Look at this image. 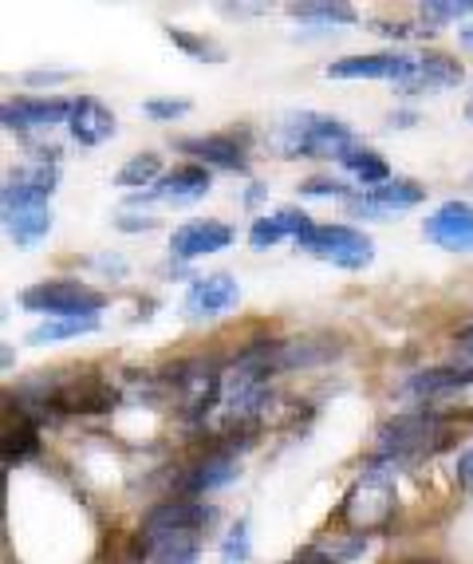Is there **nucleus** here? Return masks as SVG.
Instances as JSON below:
<instances>
[{
    "instance_id": "ddd939ff",
    "label": "nucleus",
    "mask_w": 473,
    "mask_h": 564,
    "mask_svg": "<svg viewBox=\"0 0 473 564\" xmlns=\"http://www.w3.org/2000/svg\"><path fill=\"white\" fill-rule=\"evenodd\" d=\"M213 521V509L201 506V501H189V498H178V501H162L146 513L142 521V533L146 536H158V533H198L201 525Z\"/></svg>"
},
{
    "instance_id": "c85d7f7f",
    "label": "nucleus",
    "mask_w": 473,
    "mask_h": 564,
    "mask_svg": "<svg viewBox=\"0 0 473 564\" xmlns=\"http://www.w3.org/2000/svg\"><path fill=\"white\" fill-rule=\"evenodd\" d=\"M470 12H473L470 0H458V4H438V0H426V4H422L426 24H450V20H462V17H470Z\"/></svg>"
},
{
    "instance_id": "2eb2a0df",
    "label": "nucleus",
    "mask_w": 473,
    "mask_h": 564,
    "mask_svg": "<svg viewBox=\"0 0 473 564\" xmlns=\"http://www.w3.org/2000/svg\"><path fill=\"white\" fill-rule=\"evenodd\" d=\"M233 245V229L226 221H186V226L174 229L170 237V253L178 261H194V257L221 253Z\"/></svg>"
},
{
    "instance_id": "aec40b11",
    "label": "nucleus",
    "mask_w": 473,
    "mask_h": 564,
    "mask_svg": "<svg viewBox=\"0 0 473 564\" xmlns=\"http://www.w3.org/2000/svg\"><path fill=\"white\" fill-rule=\"evenodd\" d=\"M4 229L20 249H32L52 234V209L47 206H24V209H4Z\"/></svg>"
},
{
    "instance_id": "2f4dec72",
    "label": "nucleus",
    "mask_w": 473,
    "mask_h": 564,
    "mask_svg": "<svg viewBox=\"0 0 473 564\" xmlns=\"http://www.w3.org/2000/svg\"><path fill=\"white\" fill-rule=\"evenodd\" d=\"M114 226L127 229V234H139V229H154L158 221H154V217H139V214H119L114 217Z\"/></svg>"
},
{
    "instance_id": "0eeeda50",
    "label": "nucleus",
    "mask_w": 473,
    "mask_h": 564,
    "mask_svg": "<svg viewBox=\"0 0 473 564\" xmlns=\"http://www.w3.org/2000/svg\"><path fill=\"white\" fill-rule=\"evenodd\" d=\"M237 301H241V284L229 273H209L189 284L182 312H186V321H218L229 308H237Z\"/></svg>"
},
{
    "instance_id": "f704fd0d",
    "label": "nucleus",
    "mask_w": 473,
    "mask_h": 564,
    "mask_svg": "<svg viewBox=\"0 0 473 564\" xmlns=\"http://www.w3.org/2000/svg\"><path fill=\"white\" fill-rule=\"evenodd\" d=\"M458 351L473 359V324H465V328L458 332Z\"/></svg>"
},
{
    "instance_id": "20e7f679",
    "label": "nucleus",
    "mask_w": 473,
    "mask_h": 564,
    "mask_svg": "<svg viewBox=\"0 0 473 564\" xmlns=\"http://www.w3.org/2000/svg\"><path fill=\"white\" fill-rule=\"evenodd\" d=\"M296 245L304 253L320 257V261L336 264V269H351V273H360V269H367L375 261L371 237L351 226H312Z\"/></svg>"
},
{
    "instance_id": "f8f14e48",
    "label": "nucleus",
    "mask_w": 473,
    "mask_h": 564,
    "mask_svg": "<svg viewBox=\"0 0 473 564\" xmlns=\"http://www.w3.org/2000/svg\"><path fill=\"white\" fill-rule=\"evenodd\" d=\"M426 198V186L410 178H391L383 186L367 189L363 198H351V214L355 217H387V214H398V209H415L418 202Z\"/></svg>"
},
{
    "instance_id": "412c9836",
    "label": "nucleus",
    "mask_w": 473,
    "mask_h": 564,
    "mask_svg": "<svg viewBox=\"0 0 473 564\" xmlns=\"http://www.w3.org/2000/svg\"><path fill=\"white\" fill-rule=\"evenodd\" d=\"M146 549H151V561L154 564H198V533H158V536H146Z\"/></svg>"
},
{
    "instance_id": "9b49d317",
    "label": "nucleus",
    "mask_w": 473,
    "mask_h": 564,
    "mask_svg": "<svg viewBox=\"0 0 473 564\" xmlns=\"http://www.w3.org/2000/svg\"><path fill=\"white\" fill-rule=\"evenodd\" d=\"M209 186H213V178H209V170L198 166V162H186V166L170 170V174H162L158 182H154V189H146V194H134L131 202H174V206H186V202H198L209 194Z\"/></svg>"
},
{
    "instance_id": "39448f33",
    "label": "nucleus",
    "mask_w": 473,
    "mask_h": 564,
    "mask_svg": "<svg viewBox=\"0 0 473 564\" xmlns=\"http://www.w3.org/2000/svg\"><path fill=\"white\" fill-rule=\"evenodd\" d=\"M438 434V414L435 411H410V414H395V419H387V423L378 426V458L387 462H403L410 458V454L426 451L430 446V438Z\"/></svg>"
},
{
    "instance_id": "7c9ffc66",
    "label": "nucleus",
    "mask_w": 473,
    "mask_h": 564,
    "mask_svg": "<svg viewBox=\"0 0 473 564\" xmlns=\"http://www.w3.org/2000/svg\"><path fill=\"white\" fill-rule=\"evenodd\" d=\"M142 111L151 115V119L174 122V119H182V115H189V99H151Z\"/></svg>"
},
{
    "instance_id": "4be33fe9",
    "label": "nucleus",
    "mask_w": 473,
    "mask_h": 564,
    "mask_svg": "<svg viewBox=\"0 0 473 564\" xmlns=\"http://www.w3.org/2000/svg\"><path fill=\"white\" fill-rule=\"evenodd\" d=\"M336 162H340L348 174H355V178H360V186L375 189V186H383V182H391L387 159H383L378 151H371V147H360V142H355V147H348V151H343Z\"/></svg>"
},
{
    "instance_id": "b1692460",
    "label": "nucleus",
    "mask_w": 473,
    "mask_h": 564,
    "mask_svg": "<svg viewBox=\"0 0 473 564\" xmlns=\"http://www.w3.org/2000/svg\"><path fill=\"white\" fill-rule=\"evenodd\" d=\"M162 178V159L158 154H134L131 162H123L119 166V174H114V186L119 189H139V186H154V182Z\"/></svg>"
},
{
    "instance_id": "cd10ccee",
    "label": "nucleus",
    "mask_w": 473,
    "mask_h": 564,
    "mask_svg": "<svg viewBox=\"0 0 473 564\" xmlns=\"http://www.w3.org/2000/svg\"><path fill=\"white\" fill-rule=\"evenodd\" d=\"M249 561V521H237L221 545V564H245Z\"/></svg>"
},
{
    "instance_id": "9d476101",
    "label": "nucleus",
    "mask_w": 473,
    "mask_h": 564,
    "mask_svg": "<svg viewBox=\"0 0 473 564\" xmlns=\"http://www.w3.org/2000/svg\"><path fill=\"white\" fill-rule=\"evenodd\" d=\"M56 194V166L47 162H32V166L12 170L0 189L4 209H24V206H47V198Z\"/></svg>"
},
{
    "instance_id": "4c0bfd02",
    "label": "nucleus",
    "mask_w": 473,
    "mask_h": 564,
    "mask_svg": "<svg viewBox=\"0 0 473 564\" xmlns=\"http://www.w3.org/2000/svg\"><path fill=\"white\" fill-rule=\"evenodd\" d=\"M465 119H470V122H473V104H470V107H465Z\"/></svg>"
},
{
    "instance_id": "c9c22d12",
    "label": "nucleus",
    "mask_w": 473,
    "mask_h": 564,
    "mask_svg": "<svg viewBox=\"0 0 473 564\" xmlns=\"http://www.w3.org/2000/svg\"><path fill=\"white\" fill-rule=\"evenodd\" d=\"M24 79H29V84H44V79L47 84H56V79H67V72H29Z\"/></svg>"
},
{
    "instance_id": "473e14b6",
    "label": "nucleus",
    "mask_w": 473,
    "mask_h": 564,
    "mask_svg": "<svg viewBox=\"0 0 473 564\" xmlns=\"http://www.w3.org/2000/svg\"><path fill=\"white\" fill-rule=\"evenodd\" d=\"M454 474H458V481H462L465 489H473V446H470V451L462 454V458H458Z\"/></svg>"
},
{
    "instance_id": "72a5a7b5",
    "label": "nucleus",
    "mask_w": 473,
    "mask_h": 564,
    "mask_svg": "<svg viewBox=\"0 0 473 564\" xmlns=\"http://www.w3.org/2000/svg\"><path fill=\"white\" fill-rule=\"evenodd\" d=\"M288 564H336L331 556H323V553H316V549H304L296 561H288Z\"/></svg>"
},
{
    "instance_id": "4468645a",
    "label": "nucleus",
    "mask_w": 473,
    "mask_h": 564,
    "mask_svg": "<svg viewBox=\"0 0 473 564\" xmlns=\"http://www.w3.org/2000/svg\"><path fill=\"white\" fill-rule=\"evenodd\" d=\"M178 147L206 170H237V174L249 170L245 147L233 134H198V139H182Z\"/></svg>"
},
{
    "instance_id": "c756f323",
    "label": "nucleus",
    "mask_w": 473,
    "mask_h": 564,
    "mask_svg": "<svg viewBox=\"0 0 473 564\" xmlns=\"http://www.w3.org/2000/svg\"><path fill=\"white\" fill-rule=\"evenodd\" d=\"M304 198H351V186L340 178H308L300 186Z\"/></svg>"
},
{
    "instance_id": "6ab92c4d",
    "label": "nucleus",
    "mask_w": 473,
    "mask_h": 564,
    "mask_svg": "<svg viewBox=\"0 0 473 564\" xmlns=\"http://www.w3.org/2000/svg\"><path fill=\"white\" fill-rule=\"evenodd\" d=\"M473 383V367H430V371H418L407 383V395L415 399H438V395H454Z\"/></svg>"
},
{
    "instance_id": "f03ea898",
    "label": "nucleus",
    "mask_w": 473,
    "mask_h": 564,
    "mask_svg": "<svg viewBox=\"0 0 473 564\" xmlns=\"http://www.w3.org/2000/svg\"><path fill=\"white\" fill-rule=\"evenodd\" d=\"M395 466L398 462L375 458L363 470V478L348 489V498L340 506V521L355 533H371L383 529L395 513Z\"/></svg>"
},
{
    "instance_id": "e433bc0d",
    "label": "nucleus",
    "mask_w": 473,
    "mask_h": 564,
    "mask_svg": "<svg viewBox=\"0 0 473 564\" xmlns=\"http://www.w3.org/2000/svg\"><path fill=\"white\" fill-rule=\"evenodd\" d=\"M462 44L473 47V24H470V29H462Z\"/></svg>"
},
{
    "instance_id": "393cba45",
    "label": "nucleus",
    "mask_w": 473,
    "mask_h": 564,
    "mask_svg": "<svg viewBox=\"0 0 473 564\" xmlns=\"http://www.w3.org/2000/svg\"><path fill=\"white\" fill-rule=\"evenodd\" d=\"M40 454V426L29 423V419H20L16 426L4 431V462H29Z\"/></svg>"
},
{
    "instance_id": "f257e3e1",
    "label": "nucleus",
    "mask_w": 473,
    "mask_h": 564,
    "mask_svg": "<svg viewBox=\"0 0 473 564\" xmlns=\"http://www.w3.org/2000/svg\"><path fill=\"white\" fill-rule=\"evenodd\" d=\"M348 147H355L348 122L320 111L288 115L273 131V151L280 159H340Z\"/></svg>"
},
{
    "instance_id": "f3484780",
    "label": "nucleus",
    "mask_w": 473,
    "mask_h": 564,
    "mask_svg": "<svg viewBox=\"0 0 473 564\" xmlns=\"http://www.w3.org/2000/svg\"><path fill=\"white\" fill-rule=\"evenodd\" d=\"M241 474V462H237V451L233 446H221V451L206 454V458L189 470V478L182 481V489H186L189 498H198V494H209V489H221L229 486V481Z\"/></svg>"
},
{
    "instance_id": "423d86ee",
    "label": "nucleus",
    "mask_w": 473,
    "mask_h": 564,
    "mask_svg": "<svg viewBox=\"0 0 473 564\" xmlns=\"http://www.w3.org/2000/svg\"><path fill=\"white\" fill-rule=\"evenodd\" d=\"M465 79V67L458 59L442 56V52H426V56H407L403 76L395 79V91L403 95H426V91H446Z\"/></svg>"
},
{
    "instance_id": "a211bd4d",
    "label": "nucleus",
    "mask_w": 473,
    "mask_h": 564,
    "mask_svg": "<svg viewBox=\"0 0 473 564\" xmlns=\"http://www.w3.org/2000/svg\"><path fill=\"white\" fill-rule=\"evenodd\" d=\"M403 64L407 56H398V52H378V56H348V59H336L328 64V76L331 79H391L395 84L403 76Z\"/></svg>"
},
{
    "instance_id": "bb28decb",
    "label": "nucleus",
    "mask_w": 473,
    "mask_h": 564,
    "mask_svg": "<svg viewBox=\"0 0 473 564\" xmlns=\"http://www.w3.org/2000/svg\"><path fill=\"white\" fill-rule=\"evenodd\" d=\"M166 36H170L178 47H186L189 56L213 59V64H221V59H226V52H221V47L213 44V40H206V36H194V32H186V29H166Z\"/></svg>"
},
{
    "instance_id": "1a4fd4ad",
    "label": "nucleus",
    "mask_w": 473,
    "mask_h": 564,
    "mask_svg": "<svg viewBox=\"0 0 473 564\" xmlns=\"http://www.w3.org/2000/svg\"><path fill=\"white\" fill-rule=\"evenodd\" d=\"M426 241H435L438 249L450 253H473V206L470 202H446L435 214L426 217L422 226Z\"/></svg>"
},
{
    "instance_id": "dca6fc26",
    "label": "nucleus",
    "mask_w": 473,
    "mask_h": 564,
    "mask_svg": "<svg viewBox=\"0 0 473 564\" xmlns=\"http://www.w3.org/2000/svg\"><path fill=\"white\" fill-rule=\"evenodd\" d=\"M67 131L79 147H99L114 134V115L111 107H103L95 95H79L72 99V119H67Z\"/></svg>"
},
{
    "instance_id": "a878e982",
    "label": "nucleus",
    "mask_w": 473,
    "mask_h": 564,
    "mask_svg": "<svg viewBox=\"0 0 473 564\" xmlns=\"http://www.w3.org/2000/svg\"><path fill=\"white\" fill-rule=\"evenodd\" d=\"M296 20H312V24H355L351 4H293Z\"/></svg>"
},
{
    "instance_id": "6e6552de",
    "label": "nucleus",
    "mask_w": 473,
    "mask_h": 564,
    "mask_svg": "<svg viewBox=\"0 0 473 564\" xmlns=\"http://www.w3.org/2000/svg\"><path fill=\"white\" fill-rule=\"evenodd\" d=\"M0 119H4V131H44V127L72 119V99H59V95H20V99L4 104Z\"/></svg>"
},
{
    "instance_id": "7ed1b4c3",
    "label": "nucleus",
    "mask_w": 473,
    "mask_h": 564,
    "mask_svg": "<svg viewBox=\"0 0 473 564\" xmlns=\"http://www.w3.org/2000/svg\"><path fill=\"white\" fill-rule=\"evenodd\" d=\"M20 304L52 321H76V316H99L107 296L84 281H40L20 292Z\"/></svg>"
},
{
    "instance_id": "5701e85b",
    "label": "nucleus",
    "mask_w": 473,
    "mask_h": 564,
    "mask_svg": "<svg viewBox=\"0 0 473 564\" xmlns=\"http://www.w3.org/2000/svg\"><path fill=\"white\" fill-rule=\"evenodd\" d=\"M99 332V316H76V321H44L29 332V344H56V339H76Z\"/></svg>"
}]
</instances>
